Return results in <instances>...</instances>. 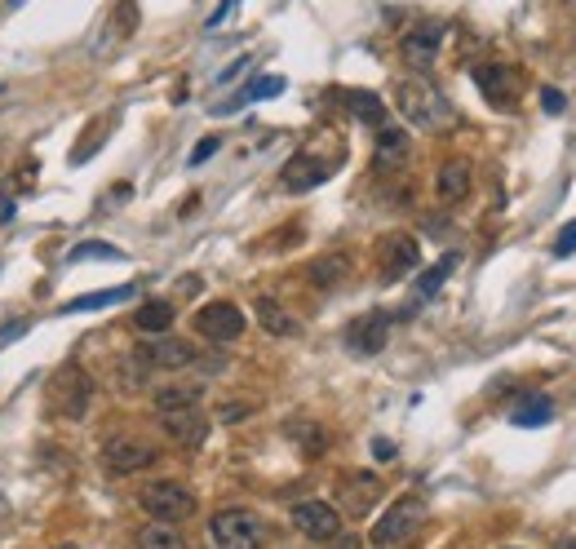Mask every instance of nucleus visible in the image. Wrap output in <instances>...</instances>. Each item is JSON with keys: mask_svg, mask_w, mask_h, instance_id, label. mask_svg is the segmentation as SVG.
I'll use <instances>...</instances> for the list:
<instances>
[{"mask_svg": "<svg viewBox=\"0 0 576 549\" xmlns=\"http://www.w3.org/2000/svg\"><path fill=\"white\" fill-rule=\"evenodd\" d=\"M541 107L550 111V116H563V107H568V98H563L559 89H550V85H545V89H541Z\"/></svg>", "mask_w": 576, "mask_h": 549, "instance_id": "31", "label": "nucleus"}, {"mask_svg": "<svg viewBox=\"0 0 576 549\" xmlns=\"http://www.w3.org/2000/svg\"><path fill=\"white\" fill-rule=\"evenodd\" d=\"M408 133L404 129H386L382 124V133H377V151H373V164L377 169H399V164H408Z\"/></svg>", "mask_w": 576, "mask_h": 549, "instance_id": "18", "label": "nucleus"}, {"mask_svg": "<svg viewBox=\"0 0 576 549\" xmlns=\"http://www.w3.org/2000/svg\"><path fill=\"white\" fill-rule=\"evenodd\" d=\"M576 253V222H568L559 231V240H554V257H572Z\"/></svg>", "mask_w": 576, "mask_h": 549, "instance_id": "30", "label": "nucleus"}, {"mask_svg": "<svg viewBox=\"0 0 576 549\" xmlns=\"http://www.w3.org/2000/svg\"><path fill=\"white\" fill-rule=\"evenodd\" d=\"M244 310L235 302H209L195 310V333H200L204 341H218V346H226V341L244 337Z\"/></svg>", "mask_w": 576, "mask_h": 549, "instance_id": "7", "label": "nucleus"}, {"mask_svg": "<svg viewBox=\"0 0 576 549\" xmlns=\"http://www.w3.org/2000/svg\"><path fill=\"white\" fill-rule=\"evenodd\" d=\"M346 275H351V257L346 253H324L311 262V284L315 288H337L346 284Z\"/></svg>", "mask_w": 576, "mask_h": 549, "instance_id": "19", "label": "nucleus"}, {"mask_svg": "<svg viewBox=\"0 0 576 549\" xmlns=\"http://www.w3.org/2000/svg\"><path fill=\"white\" fill-rule=\"evenodd\" d=\"M390 324H395V319H390L386 310L359 315L355 324H351V333H346V346H351L355 355H382L386 341H390Z\"/></svg>", "mask_w": 576, "mask_h": 549, "instance_id": "12", "label": "nucleus"}, {"mask_svg": "<svg viewBox=\"0 0 576 549\" xmlns=\"http://www.w3.org/2000/svg\"><path fill=\"white\" fill-rule=\"evenodd\" d=\"M328 178V164L315 160V155H293V160L284 164V186L288 191H315Z\"/></svg>", "mask_w": 576, "mask_h": 549, "instance_id": "17", "label": "nucleus"}, {"mask_svg": "<svg viewBox=\"0 0 576 549\" xmlns=\"http://www.w3.org/2000/svg\"><path fill=\"white\" fill-rule=\"evenodd\" d=\"M257 324L266 328V333L271 337H293L297 333V324H293V315H288V310L275 302V297H257Z\"/></svg>", "mask_w": 576, "mask_h": 549, "instance_id": "21", "label": "nucleus"}, {"mask_svg": "<svg viewBox=\"0 0 576 549\" xmlns=\"http://www.w3.org/2000/svg\"><path fill=\"white\" fill-rule=\"evenodd\" d=\"M218 147H222V138H204L200 147L191 151V169H195V164H204V160H209V155H218Z\"/></svg>", "mask_w": 576, "mask_h": 549, "instance_id": "32", "label": "nucleus"}, {"mask_svg": "<svg viewBox=\"0 0 576 549\" xmlns=\"http://www.w3.org/2000/svg\"><path fill=\"white\" fill-rule=\"evenodd\" d=\"M457 262H461V257H457V253H448V257H439V262H435V266H430L426 275L417 279V297H421V302L439 293V284H444V279H448L452 271H457Z\"/></svg>", "mask_w": 576, "mask_h": 549, "instance_id": "26", "label": "nucleus"}, {"mask_svg": "<svg viewBox=\"0 0 576 549\" xmlns=\"http://www.w3.org/2000/svg\"><path fill=\"white\" fill-rule=\"evenodd\" d=\"M550 417H554V403L545 399V395L523 399L519 408L510 412V421H514V426H519V430H537V426H545V421H550Z\"/></svg>", "mask_w": 576, "mask_h": 549, "instance_id": "24", "label": "nucleus"}, {"mask_svg": "<svg viewBox=\"0 0 576 549\" xmlns=\"http://www.w3.org/2000/svg\"><path fill=\"white\" fill-rule=\"evenodd\" d=\"M138 505L156 523H182V519H191V514H195L191 488H187V483H173V479H160V483H151V488H142Z\"/></svg>", "mask_w": 576, "mask_h": 549, "instance_id": "3", "label": "nucleus"}, {"mask_svg": "<svg viewBox=\"0 0 576 549\" xmlns=\"http://www.w3.org/2000/svg\"><path fill=\"white\" fill-rule=\"evenodd\" d=\"M470 186H475V169H470V160H444L435 173V195L444 204H461L470 195Z\"/></svg>", "mask_w": 576, "mask_h": 549, "instance_id": "15", "label": "nucleus"}, {"mask_svg": "<svg viewBox=\"0 0 576 549\" xmlns=\"http://www.w3.org/2000/svg\"><path fill=\"white\" fill-rule=\"evenodd\" d=\"M395 107L413 129L421 133H448L457 124V107L444 98V89H435L426 76H404L395 85Z\"/></svg>", "mask_w": 576, "mask_h": 549, "instance_id": "1", "label": "nucleus"}, {"mask_svg": "<svg viewBox=\"0 0 576 549\" xmlns=\"http://www.w3.org/2000/svg\"><path fill=\"white\" fill-rule=\"evenodd\" d=\"M421 262V244L408 231H395L382 240V275L386 279H404Z\"/></svg>", "mask_w": 576, "mask_h": 549, "instance_id": "14", "label": "nucleus"}, {"mask_svg": "<svg viewBox=\"0 0 576 549\" xmlns=\"http://www.w3.org/2000/svg\"><path fill=\"white\" fill-rule=\"evenodd\" d=\"M421 519H426V501L421 496H399V501H390L386 505V514L373 523V541L377 545H399V541H408V536L421 527Z\"/></svg>", "mask_w": 576, "mask_h": 549, "instance_id": "4", "label": "nucleus"}, {"mask_svg": "<svg viewBox=\"0 0 576 549\" xmlns=\"http://www.w3.org/2000/svg\"><path fill=\"white\" fill-rule=\"evenodd\" d=\"M209 532H213V545L218 549H262V541H266V523L257 519L253 510H244V505L218 510L209 519Z\"/></svg>", "mask_w": 576, "mask_h": 549, "instance_id": "2", "label": "nucleus"}, {"mask_svg": "<svg viewBox=\"0 0 576 549\" xmlns=\"http://www.w3.org/2000/svg\"><path fill=\"white\" fill-rule=\"evenodd\" d=\"M85 257H107V262H120V248H111V244H102V240H85V244H76L71 248V262H85Z\"/></svg>", "mask_w": 576, "mask_h": 549, "instance_id": "29", "label": "nucleus"}, {"mask_svg": "<svg viewBox=\"0 0 576 549\" xmlns=\"http://www.w3.org/2000/svg\"><path fill=\"white\" fill-rule=\"evenodd\" d=\"M373 457H377V461H390V457H395V443H390V439H377V443H373Z\"/></svg>", "mask_w": 576, "mask_h": 549, "instance_id": "34", "label": "nucleus"}, {"mask_svg": "<svg viewBox=\"0 0 576 549\" xmlns=\"http://www.w3.org/2000/svg\"><path fill=\"white\" fill-rule=\"evenodd\" d=\"M156 461H160L156 443L138 439V434H111V439L102 443V465H107L111 474H138V470H151Z\"/></svg>", "mask_w": 576, "mask_h": 549, "instance_id": "5", "label": "nucleus"}, {"mask_svg": "<svg viewBox=\"0 0 576 549\" xmlns=\"http://www.w3.org/2000/svg\"><path fill=\"white\" fill-rule=\"evenodd\" d=\"M563 9H568V14L576 18V0H563Z\"/></svg>", "mask_w": 576, "mask_h": 549, "instance_id": "37", "label": "nucleus"}, {"mask_svg": "<svg viewBox=\"0 0 576 549\" xmlns=\"http://www.w3.org/2000/svg\"><path fill=\"white\" fill-rule=\"evenodd\" d=\"M475 85L492 107L510 111L514 102H519V93H523V76L510 67V62H483V67H475Z\"/></svg>", "mask_w": 576, "mask_h": 549, "instance_id": "8", "label": "nucleus"}, {"mask_svg": "<svg viewBox=\"0 0 576 549\" xmlns=\"http://www.w3.org/2000/svg\"><path fill=\"white\" fill-rule=\"evenodd\" d=\"M58 549H76V545H58Z\"/></svg>", "mask_w": 576, "mask_h": 549, "instance_id": "39", "label": "nucleus"}, {"mask_svg": "<svg viewBox=\"0 0 576 549\" xmlns=\"http://www.w3.org/2000/svg\"><path fill=\"white\" fill-rule=\"evenodd\" d=\"M275 93H284V80L280 76H262V80H253L249 89L240 93V98H235V107H244V102H253V98H275ZM231 107V111H235Z\"/></svg>", "mask_w": 576, "mask_h": 549, "instance_id": "28", "label": "nucleus"}, {"mask_svg": "<svg viewBox=\"0 0 576 549\" xmlns=\"http://www.w3.org/2000/svg\"><path fill=\"white\" fill-rule=\"evenodd\" d=\"M0 217H5V222L14 217V200H9V195H0Z\"/></svg>", "mask_w": 576, "mask_h": 549, "instance_id": "36", "label": "nucleus"}, {"mask_svg": "<svg viewBox=\"0 0 576 549\" xmlns=\"http://www.w3.org/2000/svg\"><path fill=\"white\" fill-rule=\"evenodd\" d=\"M89 403H94V381H89V372L80 364H67L54 377V408L63 412V417L80 421L89 412Z\"/></svg>", "mask_w": 576, "mask_h": 549, "instance_id": "6", "label": "nucleus"}, {"mask_svg": "<svg viewBox=\"0 0 576 549\" xmlns=\"http://www.w3.org/2000/svg\"><path fill=\"white\" fill-rule=\"evenodd\" d=\"M382 479H377L373 470H351L342 474V483H337V496H342V510L351 514V519H364V514H373V505L382 501Z\"/></svg>", "mask_w": 576, "mask_h": 549, "instance_id": "9", "label": "nucleus"}, {"mask_svg": "<svg viewBox=\"0 0 576 549\" xmlns=\"http://www.w3.org/2000/svg\"><path fill=\"white\" fill-rule=\"evenodd\" d=\"M293 527L306 536V541L328 545L337 532H342V514H337L328 501H302V505H293Z\"/></svg>", "mask_w": 576, "mask_h": 549, "instance_id": "10", "label": "nucleus"}, {"mask_svg": "<svg viewBox=\"0 0 576 549\" xmlns=\"http://www.w3.org/2000/svg\"><path fill=\"white\" fill-rule=\"evenodd\" d=\"M173 408H200V386H164L156 390V412Z\"/></svg>", "mask_w": 576, "mask_h": 549, "instance_id": "27", "label": "nucleus"}, {"mask_svg": "<svg viewBox=\"0 0 576 549\" xmlns=\"http://www.w3.org/2000/svg\"><path fill=\"white\" fill-rule=\"evenodd\" d=\"M133 328L138 333H147V337H160V333H169L173 328V302H142L138 306V315H133Z\"/></svg>", "mask_w": 576, "mask_h": 549, "instance_id": "20", "label": "nucleus"}, {"mask_svg": "<svg viewBox=\"0 0 576 549\" xmlns=\"http://www.w3.org/2000/svg\"><path fill=\"white\" fill-rule=\"evenodd\" d=\"M382 549H386V545H382Z\"/></svg>", "mask_w": 576, "mask_h": 549, "instance_id": "41", "label": "nucleus"}, {"mask_svg": "<svg viewBox=\"0 0 576 549\" xmlns=\"http://www.w3.org/2000/svg\"><path fill=\"white\" fill-rule=\"evenodd\" d=\"M133 297V284H120V288H107V293H85V297H71L63 302V315H80V310H107V306H120Z\"/></svg>", "mask_w": 576, "mask_h": 549, "instance_id": "22", "label": "nucleus"}, {"mask_svg": "<svg viewBox=\"0 0 576 549\" xmlns=\"http://www.w3.org/2000/svg\"><path fill=\"white\" fill-rule=\"evenodd\" d=\"M559 549H576V536H572V541H559Z\"/></svg>", "mask_w": 576, "mask_h": 549, "instance_id": "38", "label": "nucleus"}, {"mask_svg": "<svg viewBox=\"0 0 576 549\" xmlns=\"http://www.w3.org/2000/svg\"><path fill=\"white\" fill-rule=\"evenodd\" d=\"M138 549H187V541H182V532L173 523H156V519H151L138 532Z\"/></svg>", "mask_w": 576, "mask_h": 549, "instance_id": "25", "label": "nucleus"}, {"mask_svg": "<svg viewBox=\"0 0 576 549\" xmlns=\"http://www.w3.org/2000/svg\"><path fill=\"white\" fill-rule=\"evenodd\" d=\"M231 9H235V0H222V5H218V9H213V14H209V27H218L222 18L231 14Z\"/></svg>", "mask_w": 576, "mask_h": 549, "instance_id": "35", "label": "nucleus"}, {"mask_svg": "<svg viewBox=\"0 0 576 549\" xmlns=\"http://www.w3.org/2000/svg\"><path fill=\"white\" fill-rule=\"evenodd\" d=\"M9 5H18V0H9Z\"/></svg>", "mask_w": 576, "mask_h": 549, "instance_id": "40", "label": "nucleus"}, {"mask_svg": "<svg viewBox=\"0 0 576 549\" xmlns=\"http://www.w3.org/2000/svg\"><path fill=\"white\" fill-rule=\"evenodd\" d=\"M328 549H359V536H351V532H337L333 541H328Z\"/></svg>", "mask_w": 576, "mask_h": 549, "instance_id": "33", "label": "nucleus"}, {"mask_svg": "<svg viewBox=\"0 0 576 549\" xmlns=\"http://www.w3.org/2000/svg\"><path fill=\"white\" fill-rule=\"evenodd\" d=\"M342 98H346V107L355 111V120L373 124V129H382V124H386V107H382V98H377V93H368V89H346Z\"/></svg>", "mask_w": 576, "mask_h": 549, "instance_id": "23", "label": "nucleus"}, {"mask_svg": "<svg viewBox=\"0 0 576 549\" xmlns=\"http://www.w3.org/2000/svg\"><path fill=\"white\" fill-rule=\"evenodd\" d=\"M439 45H444V23H417V27L404 36V58L413 62V67L426 71L430 62H435Z\"/></svg>", "mask_w": 576, "mask_h": 549, "instance_id": "16", "label": "nucleus"}, {"mask_svg": "<svg viewBox=\"0 0 576 549\" xmlns=\"http://www.w3.org/2000/svg\"><path fill=\"white\" fill-rule=\"evenodd\" d=\"M160 426H164V434H169V443H178V448H187V452L209 439V417H204L200 408L160 412Z\"/></svg>", "mask_w": 576, "mask_h": 549, "instance_id": "11", "label": "nucleus"}, {"mask_svg": "<svg viewBox=\"0 0 576 549\" xmlns=\"http://www.w3.org/2000/svg\"><path fill=\"white\" fill-rule=\"evenodd\" d=\"M133 355L142 359L147 368H164V372H178V368H187L191 359H195V350L187 346V341H178V337H169V333H160V337H151L147 346H138Z\"/></svg>", "mask_w": 576, "mask_h": 549, "instance_id": "13", "label": "nucleus"}]
</instances>
